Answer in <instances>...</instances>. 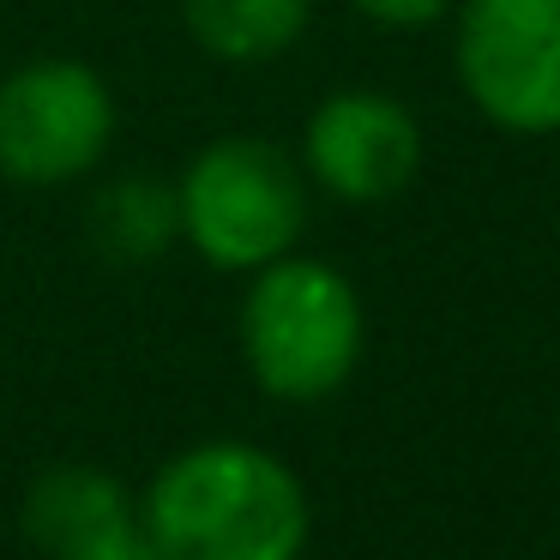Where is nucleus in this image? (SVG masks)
I'll return each instance as SVG.
<instances>
[{
    "label": "nucleus",
    "instance_id": "nucleus-1",
    "mask_svg": "<svg viewBox=\"0 0 560 560\" xmlns=\"http://www.w3.org/2000/svg\"><path fill=\"white\" fill-rule=\"evenodd\" d=\"M139 524L163 560H302L314 500L278 452L254 440H199L151 476Z\"/></svg>",
    "mask_w": 560,
    "mask_h": 560
},
{
    "label": "nucleus",
    "instance_id": "nucleus-2",
    "mask_svg": "<svg viewBox=\"0 0 560 560\" xmlns=\"http://www.w3.org/2000/svg\"><path fill=\"white\" fill-rule=\"evenodd\" d=\"M242 362L278 404H319L362 362V295L326 259L283 254L254 271L242 295Z\"/></svg>",
    "mask_w": 560,
    "mask_h": 560
},
{
    "label": "nucleus",
    "instance_id": "nucleus-3",
    "mask_svg": "<svg viewBox=\"0 0 560 560\" xmlns=\"http://www.w3.org/2000/svg\"><path fill=\"white\" fill-rule=\"evenodd\" d=\"M175 230L206 266L259 271L302 242L307 182L266 139H211L175 187Z\"/></svg>",
    "mask_w": 560,
    "mask_h": 560
},
{
    "label": "nucleus",
    "instance_id": "nucleus-4",
    "mask_svg": "<svg viewBox=\"0 0 560 560\" xmlns=\"http://www.w3.org/2000/svg\"><path fill=\"white\" fill-rule=\"evenodd\" d=\"M452 67L488 127L512 139L560 133V0H458Z\"/></svg>",
    "mask_w": 560,
    "mask_h": 560
},
{
    "label": "nucleus",
    "instance_id": "nucleus-5",
    "mask_svg": "<svg viewBox=\"0 0 560 560\" xmlns=\"http://www.w3.org/2000/svg\"><path fill=\"white\" fill-rule=\"evenodd\" d=\"M115 139V91L85 61H31L0 79V175L19 187H67L103 163Z\"/></svg>",
    "mask_w": 560,
    "mask_h": 560
},
{
    "label": "nucleus",
    "instance_id": "nucleus-6",
    "mask_svg": "<svg viewBox=\"0 0 560 560\" xmlns=\"http://www.w3.org/2000/svg\"><path fill=\"white\" fill-rule=\"evenodd\" d=\"M302 170L343 206L398 199L422 170V121L392 91H331L302 127Z\"/></svg>",
    "mask_w": 560,
    "mask_h": 560
},
{
    "label": "nucleus",
    "instance_id": "nucleus-7",
    "mask_svg": "<svg viewBox=\"0 0 560 560\" xmlns=\"http://www.w3.org/2000/svg\"><path fill=\"white\" fill-rule=\"evenodd\" d=\"M133 512H139V494L121 476L97 470V464H55L25 494V536L49 560H61L67 548L91 542L97 530L133 518Z\"/></svg>",
    "mask_w": 560,
    "mask_h": 560
},
{
    "label": "nucleus",
    "instance_id": "nucleus-8",
    "mask_svg": "<svg viewBox=\"0 0 560 560\" xmlns=\"http://www.w3.org/2000/svg\"><path fill=\"white\" fill-rule=\"evenodd\" d=\"M182 19L211 61L259 67L307 37L314 0H182Z\"/></svg>",
    "mask_w": 560,
    "mask_h": 560
},
{
    "label": "nucleus",
    "instance_id": "nucleus-9",
    "mask_svg": "<svg viewBox=\"0 0 560 560\" xmlns=\"http://www.w3.org/2000/svg\"><path fill=\"white\" fill-rule=\"evenodd\" d=\"M91 230L109 259H127V266L158 259L175 235V194L158 182H115L91 211Z\"/></svg>",
    "mask_w": 560,
    "mask_h": 560
},
{
    "label": "nucleus",
    "instance_id": "nucleus-10",
    "mask_svg": "<svg viewBox=\"0 0 560 560\" xmlns=\"http://www.w3.org/2000/svg\"><path fill=\"white\" fill-rule=\"evenodd\" d=\"M61 560H163V555H158V542L145 536L139 512H133V518H121V524H109V530H97L91 542L67 548Z\"/></svg>",
    "mask_w": 560,
    "mask_h": 560
},
{
    "label": "nucleus",
    "instance_id": "nucleus-11",
    "mask_svg": "<svg viewBox=\"0 0 560 560\" xmlns=\"http://www.w3.org/2000/svg\"><path fill=\"white\" fill-rule=\"evenodd\" d=\"M355 13L380 31H428L458 7V0H350Z\"/></svg>",
    "mask_w": 560,
    "mask_h": 560
}]
</instances>
